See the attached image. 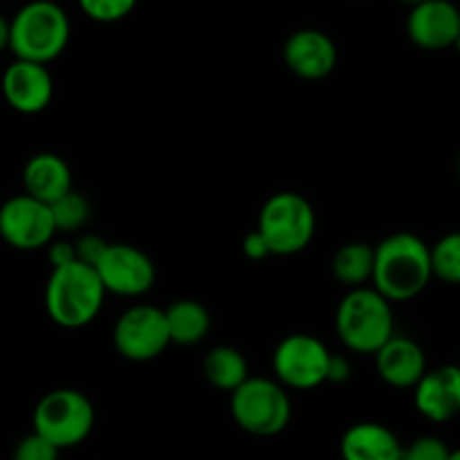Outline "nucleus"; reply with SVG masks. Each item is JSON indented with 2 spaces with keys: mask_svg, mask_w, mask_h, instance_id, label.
Masks as SVG:
<instances>
[{
  "mask_svg": "<svg viewBox=\"0 0 460 460\" xmlns=\"http://www.w3.org/2000/svg\"><path fill=\"white\" fill-rule=\"evenodd\" d=\"M371 281L389 304L418 296L431 281L429 245L411 232L386 236L373 247Z\"/></svg>",
  "mask_w": 460,
  "mask_h": 460,
  "instance_id": "obj_1",
  "label": "nucleus"
},
{
  "mask_svg": "<svg viewBox=\"0 0 460 460\" xmlns=\"http://www.w3.org/2000/svg\"><path fill=\"white\" fill-rule=\"evenodd\" d=\"M70 43V18L66 9L49 0L25 4L9 21V49L18 61L48 66Z\"/></svg>",
  "mask_w": 460,
  "mask_h": 460,
  "instance_id": "obj_2",
  "label": "nucleus"
},
{
  "mask_svg": "<svg viewBox=\"0 0 460 460\" xmlns=\"http://www.w3.org/2000/svg\"><path fill=\"white\" fill-rule=\"evenodd\" d=\"M106 290L90 265L72 263L52 270L45 283V310L57 326L79 331L102 313Z\"/></svg>",
  "mask_w": 460,
  "mask_h": 460,
  "instance_id": "obj_3",
  "label": "nucleus"
},
{
  "mask_svg": "<svg viewBox=\"0 0 460 460\" xmlns=\"http://www.w3.org/2000/svg\"><path fill=\"white\" fill-rule=\"evenodd\" d=\"M335 331L349 350L376 355L395 335L394 308L373 288H355L337 305Z\"/></svg>",
  "mask_w": 460,
  "mask_h": 460,
  "instance_id": "obj_4",
  "label": "nucleus"
},
{
  "mask_svg": "<svg viewBox=\"0 0 460 460\" xmlns=\"http://www.w3.org/2000/svg\"><path fill=\"white\" fill-rule=\"evenodd\" d=\"M256 232L272 256H295L313 243L317 216L301 193L279 191L261 207Z\"/></svg>",
  "mask_w": 460,
  "mask_h": 460,
  "instance_id": "obj_5",
  "label": "nucleus"
},
{
  "mask_svg": "<svg viewBox=\"0 0 460 460\" xmlns=\"http://www.w3.org/2000/svg\"><path fill=\"white\" fill-rule=\"evenodd\" d=\"M229 409L234 422L256 438L283 434L292 418L290 395L272 377H247L229 395Z\"/></svg>",
  "mask_w": 460,
  "mask_h": 460,
  "instance_id": "obj_6",
  "label": "nucleus"
},
{
  "mask_svg": "<svg viewBox=\"0 0 460 460\" xmlns=\"http://www.w3.org/2000/svg\"><path fill=\"white\" fill-rule=\"evenodd\" d=\"M34 434L48 440L58 452L88 440L94 427V407L76 389H54L39 400L31 416Z\"/></svg>",
  "mask_w": 460,
  "mask_h": 460,
  "instance_id": "obj_7",
  "label": "nucleus"
},
{
  "mask_svg": "<svg viewBox=\"0 0 460 460\" xmlns=\"http://www.w3.org/2000/svg\"><path fill=\"white\" fill-rule=\"evenodd\" d=\"M331 350L319 337L296 332L283 337L272 355L274 380L283 389L310 391L326 385Z\"/></svg>",
  "mask_w": 460,
  "mask_h": 460,
  "instance_id": "obj_8",
  "label": "nucleus"
},
{
  "mask_svg": "<svg viewBox=\"0 0 460 460\" xmlns=\"http://www.w3.org/2000/svg\"><path fill=\"white\" fill-rule=\"evenodd\" d=\"M99 281L106 295L142 296L155 286L157 270L151 256L128 243H108L94 263Z\"/></svg>",
  "mask_w": 460,
  "mask_h": 460,
  "instance_id": "obj_9",
  "label": "nucleus"
},
{
  "mask_svg": "<svg viewBox=\"0 0 460 460\" xmlns=\"http://www.w3.org/2000/svg\"><path fill=\"white\" fill-rule=\"evenodd\" d=\"M112 344L128 362H151L160 358L171 346L162 308L139 304L121 313L112 328Z\"/></svg>",
  "mask_w": 460,
  "mask_h": 460,
  "instance_id": "obj_10",
  "label": "nucleus"
},
{
  "mask_svg": "<svg viewBox=\"0 0 460 460\" xmlns=\"http://www.w3.org/2000/svg\"><path fill=\"white\" fill-rule=\"evenodd\" d=\"M57 236L52 211L34 198L18 193L0 205V238L16 250L48 247Z\"/></svg>",
  "mask_w": 460,
  "mask_h": 460,
  "instance_id": "obj_11",
  "label": "nucleus"
},
{
  "mask_svg": "<svg viewBox=\"0 0 460 460\" xmlns=\"http://www.w3.org/2000/svg\"><path fill=\"white\" fill-rule=\"evenodd\" d=\"M3 97L12 111L21 115H39L52 103L54 81L48 66L13 58L3 72Z\"/></svg>",
  "mask_w": 460,
  "mask_h": 460,
  "instance_id": "obj_12",
  "label": "nucleus"
},
{
  "mask_svg": "<svg viewBox=\"0 0 460 460\" xmlns=\"http://www.w3.org/2000/svg\"><path fill=\"white\" fill-rule=\"evenodd\" d=\"M337 45L326 31L313 30H296L295 34L288 36L283 45V61L288 70L295 76L305 81L326 79L337 67Z\"/></svg>",
  "mask_w": 460,
  "mask_h": 460,
  "instance_id": "obj_13",
  "label": "nucleus"
},
{
  "mask_svg": "<svg viewBox=\"0 0 460 460\" xmlns=\"http://www.w3.org/2000/svg\"><path fill=\"white\" fill-rule=\"evenodd\" d=\"M407 34L418 48L449 49L460 39V13L449 0H422L409 12Z\"/></svg>",
  "mask_w": 460,
  "mask_h": 460,
  "instance_id": "obj_14",
  "label": "nucleus"
},
{
  "mask_svg": "<svg viewBox=\"0 0 460 460\" xmlns=\"http://www.w3.org/2000/svg\"><path fill=\"white\" fill-rule=\"evenodd\" d=\"M418 413L436 425L454 420L460 411V371L454 364L431 368L413 386Z\"/></svg>",
  "mask_w": 460,
  "mask_h": 460,
  "instance_id": "obj_15",
  "label": "nucleus"
},
{
  "mask_svg": "<svg viewBox=\"0 0 460 460\" xmlns=\"http://www.w3.org/2000/svg\"><path fill=\"white\" fill-rule=\"evenodd\" d=\"M376 368L382 382L394 389H413L425 376L427 355L411 337L394 335L376 353Z\"/></svg>",
  "mask_w": 460,
  "mask_h": 460,
  "instance_id": "obj_16",
  "label": "nucleus"
},
{
  "mask_svg": "<svg viewBox=\"0 0 460 460\" xmlns=\"http://www.w3.org/2000/svg\"><path fill=\"white\" fill-rule=\"evenodd\" d=\"M22 187L25 196L49 207L72 191L70 164L57 153H36L22 166Z\"/></svg>",
  "mask_w": 460,
  "mask_h": 460,
  "instance_id": "obj_17",
  "label": "nucleus"
},
{
  "mask_svg": "<svg viewBox=\"0 0 460 460\" xmlns=\"http://www.w3.org/2000/svg\"><path fill=\"white\" fill-rule=\"evenodd\" d=\"M404 445L394 429L380 422H358L344 431L341 460H402Z\"/></svg>",
  "mask_w": 460,
  "mask_h": 460,
  "instance_id": "obj_18",
  "label": "nucleus"
},
{
  "mask_svg": "<svg viewBox=\"0 0 460 460\" xmlns=\"http://www.w3.org/2000/svg\"><path fill=\"white\" fill-rule=\"evenodd\" d=\"M162 313H164L171 344L196 346L209 335L211 314L200 301L178 299L173 304H169V308H164Z\"/></svg>",
  "mask_w": 460,
  "mask_h": 460,
  "instance_id": "obj_19",
  "label": "nucleus"
},
{
  "mask_svg": "<svg viewBox=\"0 0 460 460\" xmlns=\"http://www.w3.org/2000/svg\"><path fill=\"white\" fill-rule=\"evenodd\" d=\"M202 373L211 386L234 394L250 377V367L241 350L232 349V346H216L205 355Z\"/></svg>",
  "mask_w": 460,
  "mask_h": 460,
  "instance_id": "obj_20",
  "label": "nucleus"
},
{
  "mask_svg": "<svg viewBox=\"0 0 460 460\" xmlns=\"http://www.w3.org/2000/svg\"><path fill=\"white\" fill-rule=\"evenodd\" d=\"M331 270L341 286H349L350 290L364 288L373 274V245L359 241L346 243L332 256Z\"/></svg>",
  "mask_w": 460,
  "mask_h": 460,
  "instance_id": "obj_21",
  "label": "nucleus"
},
{
  "mask_svg": "<svg viewBox=\"0 0 460 460\" xmlns=\"http://www.w3.org/2000/svg\"><path fill=\"white\" fill-rule=\"evenodd\" d=\"M431 279L456 286L460 281V236L456 232L447 234L429 247Z\"/></svg>",
  "mask_w": 460,
  "mask_h": 460,
  "instance_id": "obj_22",
  "label": "nucleus"
},
{
  "mask_svg": "<svg viewBox=\"0 0 460 460\" xmlns=\"http://www.w3.org/2000/svg\"><path fill=\"white\" fill-rule=\"evenodd\" d=\"M49 211H52V220H54V229L57 232H79L90 218V202L88 198L76 193L72 189L70 193H66L63 198H58L57 202L49 205Z\"/></svg>",
  "mask_w": 460,
  "mask_h": 460,
  "instance_id": "obj_23",
  "label": "nucleus"
},
{
  "mask_svg": "<svg viewBox=\"0 0 460 460\" xmlns=\"http://www.w3.org/2000/svg\"><path fill=\"white\" fill-rule=\"evenodd\" d=\"M79 9L94 22H119L135 9L133 0H81Z\"/></svg>",
  "mask_w": 460,
  "mask_h": 460,
  "instance_id": "obj_24",
  "label": "nucleus"
},
{
  "mask_svg": "<svg viewBox=\"0 0 460 460\" xmlns=\"http://www.w3.org/2000/svg\"><path fill=\"white\" fill-rule=\"evenodd\" d=\"M454 449L436 436H422L402 449V460H449Z\"/></svg>",
  "mask_w": 460,
  "mask_h": 460,
  "instance_id": "obj_25",
  "label": "nucleus"
},
{
  "mask_svg": "<svg viewBox=\"0 0 460 460\" xmlns=\"http://www.w3.org/2000/svg\"><path fill=\"white\" fill-rule=\"evenodd\" d=\"M58 454L61 452L57 447H52L48 440L31 431V434L22 436L16 447L12 449V460H58Z\"/></svg>",
  "mask_w": 460,
  "mask_h": 460,
  "instance_id": "obj_26",
  "label": "nucleus"
},
{
  "mask_svg": "<svg viewBox=\"0 0 460 460\" xmlns=\"http://www.w3.org/2000/svg\"><path fill=\"white\" fill-rule=\"evenodd\" d=\"M106 245H108L106 241H102L99 236H93V234H85V236L76 238V241L72 243L76 263H84V265H90V268H94V263L99 261L102 252L106 250Z\"/></svg>",
  "mask_w": 460,
  "mask_h": 460,
  "instance_id": "obj_27",
  "label": "nucleus"
},
{
  "mask_svg": "<svg viewBox=\"0 0 460 460\" xmlns=\"http://www.w3.org/2000/svg\"><path fill=\"white\" fill-rule=\"evenodd\" d=\"M48 261L52 265V270L66 268V265L76 263L75 247L70 241H52L48 245Z\"/></svg>",
  "mask_w": 460,
  "mask_h": 460,
  "instance_id": "obj_28",
  "label": "nucleus"
},
{
  "mask_svg": "<svg viewBox=\"0 0 460 460\" xmlns=\"http://www.w3.org/2000/svg\"><path fill=\"white\" fill-rule=\"evenodd\" d=\"M353 376V367H350L349 359L344 355H331V362H328V373H326V382L331 385H344V382L350 380Z\"/></svg>",
  "mask_w": 460,
  "mask_h": 460,
  "instance_id": "obj_29",
  "label": "nucleus"
},
{
  "mask_svg": "<svg viewBox=\"0 0 460 460\" xmlns=\"http://www.w3.org/2000/svg\"><path fill=\"white\" fill-rule=\"evenodd\" d=\"M243 254H245L250 261H265L268 256H272L270 254L268 245H265V241L261 238V234L256 232V229L243 238Z\"/></svg>",
  "mask_w": 460,
  "mask_h": 460,
  "instance_id": "obj_30",
  "label": "nucleus"
},
{
  "mask_svg": "<svg viewBox=\"0 0 460 460\" xmlns=\"http://www.w3.org/2000/svg\"><path fill=\"white\" fill-rule=\"evenodd\" d=\"M9 49V21L0 13V52Z\"/></svg>",
  "mask_w": 460,
  "mask_h": 460,
  "instance_id": "obj_31",
  "label": "nucleus"
},
{
  "mask_svg": "<svg viewBox=\"0 0 460 460\" xmlns=\"http://www.w3.org/2000/svg\"><path fill=\"white\" fill-rule=\"evenodd\" d=\"M449 460H460V454L456 452V449H454V454H452V456H449Z\"/></svg>",
  "mask_w": 460,
  "mask_h": 460,
  "instance_id": "obj_32",
  "label": "nucleus"
}]
</instances>
